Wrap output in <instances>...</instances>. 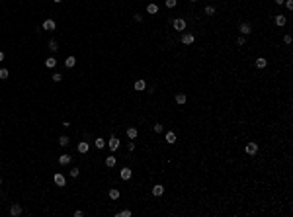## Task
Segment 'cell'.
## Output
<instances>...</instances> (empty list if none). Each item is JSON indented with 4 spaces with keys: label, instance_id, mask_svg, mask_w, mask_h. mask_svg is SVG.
I'll return each mask as SVG.
<instances>
[{
    "label": "cell",
    "instance_id": "1",
    "mask_svg": "<svg viewBox=\"0 0 293 217\" xmlns=\"http://www.w3.org/2000/svg\"><path fill=\"white\" fill-rule=\"evenodd\" d=\"M244 151H246V155H250V157H254L256 153H258V145L254 143V141H250V143L244 147Z\"/></svg>",
    "mask_w": 293,
    "mask_h": 217
},
{
    "label": "cell",
    "instance_id": "2",
    "mask_svg": "<svg viewBox=\"0 0 293 217\" xmlns=\"http://www.w3.org/2000/svg\"><path fill=\"white\" fill-rule=\"evenodd\" d=\"M172 26H174L176 32H184L186 29V20H182V18H178V20L172 22Z\"/></svg>",
    "mask_w": 293,
    "mask_h": 217
},
{
    "label": "cell",
    "instance_id": "3",
    "mask_svg": "<svg viewBox=\"0 0 293 217\" xmlns=\"http://www.w3.org/2000/svg\"><path fill=\"white\" fill-rule=\"evenodd\" d=\"M53 180H55V184L57 186H61V188H65V184H66V178L61 174V172H57L55 176H53Z\"/></svg>",
    "mask_w": 293,
    "mask_h": 217
},
{
    "label": "cell",
    "instance_id": "4",
    "mask_svg": "<svg viewBox=\"0 0 293 217\" xmlns=\"http://www.w3.org/2000/svg\"><path fill=\"white\" fill-rule=\"evenodd\" d=\"M194 41H195V37L192 35V33H184V35H182V43H184V45H192Z\"/></svg>",
    "mask_w": 293,
    "mask_h": 217
},
{
    "label": "cell",
    "instance_id": "5",
    "mask_svg": "<svg viewBox=\"0 0 293 217\" xmlns=\"http://www.w3.org/2000/svg\"><path fill=\"white\" fill-rule=\"evenodd\" d=\"M238 32H241L242 35H248V33L252 32V26H250V24H246V22H244V24H241V27H238Z\"/></svg>",
    "mask_w": 293,
    "mask_h": 217
},
{
    "label": "cell",
    "instance_id": "6",
    "mask_svg": "<svg viewBox=\"0 0 293 217\" xmlns=\"http://www.w3.org/2000/svg\"><path fill=\"white\" fill-rule=\"evenodd\" d=\"M117 147H119V139L115 135H111L110 137V151H117Z\"/></svg>",
    "mask_w": 293,
    "mask_h": 217
},
{
    "label": "cell",
    "instance_id": "7",
    "mask_svg": "<svg viewBox=\"0 0 293 217\" xmlns=\"http://www.w3.org/2000/svg\"><path fill=\"white\" fill-rule=\"evenodd\" d=\"M145 88H147V82H145L143 78H139V80H135V90H137V92H143Z\"/></svg>",
    "mask_w": 293,
    "mask_h": 217
},
{
    "label": "cell",
    "instance_id": "8",
    "mask_svg": "<svg viewBox=\"0 0 293 217\" xmlns=\"http://www.w3.org/2000/svg\"><path fill=\"white\" fill-rule=\"evenodd\" d=\"M131 174H133V172H131V168H127V166H125V168H121V172H119L121 180H129V178H131Z\"/></svg>",
    "mask_w": 293,
    "mask_h": 217
},
{
    "label": "cell",
    "instance_id": "9",
    "mask_svg": "<svg viewBox=\"0 0 293 217\" xmlns=\"http://www.w3.org/2000/svg\"><path fill=\"white\" fill-rule=\"evenodd\" d=\"M20 213H22V205H20V204H14L12 207H10V215H14V217H18Z\"/></svg>",
    "mask_w": 293,
    "mask_h": 217
},
{
    "label": "cell",
    "instance_id": "10",
    "mask_svg": "<svg viewBox=\"0 0 293 217\" xmlns=\"http://www.w3.org/2000/svg\"><path fill=\"white\" fill-rule=\"evenodd\" d=\"M55 27H57V26H55V22H53V20H45V22H43V29H47V32H53Z\"/></svg>",
    "mask_w": 293,
    "mask_h": 217
},
{
    "label": "cell",
    "instance_id": "11",
    "mask_svg": "<svg viewBox=\"0 0 293 217\" xmlns=\"http://www.w3.org/2000/svg\"><path fill=\"white\" fill-rule=\"evenodd\" d=\"M88 149H90V145L86 143V141H80V143H78V153L84 155V153H88Z\"/></svg>",
    "mask_w": 293,
    "mask_h": 217
},
{
    "label": "cell",
    "instance_id": "12",
    "mask_svg": "<svg viewBox=\"0 0 293 217\" xmlns=\"http://www.w3.org/2000/svg\"><path fill=\"white\" fill-rule=\"evenodd\" d=\"M254 65L258 66V69H266V65H268V61L264 59V57H258V59H256V63H254Z\"/></svg>",
    "mask_w": 293,
    "mask_h": 217
},
{
    "label": "cell",
    "instance_id": "13",
    "mask_svg": "<svg viewBox=\"0 0 293 217\" xmlns=\"http://www.w3.org/2000/svg\"><path fill=\"white\" fill-rule=\"evenodd\" d=\"M74 65H76V59H74L72 55H71V57H66V61H65V66H66V69H72Z\"/></svg>",
    "mask_w": 293,
    "mask_h": 217
},
{
    "label": "cell",
    "instance_id": "14",
    "mask_svg": "<svg viewBox=\"0 0 293 217\" xmlns=\"http://www.w3.org/2000/svg\"><path fill=\"white\" fill-rule=\"evenodd\" d=\"M166 143H170V145L176 143V133H174V131H168V133H166Z\"/></svg>",
    "mask_w": 293,
    "mask_h": 217
},
{
    "label": "cell",
    "instance_id": "15",
    "mask_svg": "<svg viewBox=\"0 0 293 217\" xmlns=\"http://www.w3.org/2000/svg\"><path fill=\"white\" fill-rule=\"evenodd\" d=\"M162 192H164V186L156 184L155 188H152V196H162Z\"/></svg>",
    "mask_w": 293,
    "mask_h": 217
},
{
    "label": "cell",
    "instance_id": "16",
    "mask_svg": "<svg viewBox=\"0 0 293 217\" xmlns=\"http://www.w3.org/2000/svg\"><path fill=\"white\" fill-rule=\"evenodd\" d=\"M55 65H57V59H55V57H49V59L45 61V66H47V69H55Z\"/></svg>",
    "mask_w": 293,
    "mask_h": 217
},
{
    "label": "cell",
    "instance_id": "17",
    "mask_svg": "<svg viewBox=\"0 0 293 217\" xmlns=\"http://www.w3.org/2000/svg\"><path fill=\"white\" fill-rule=\"evenodd\" d=\"M285 22H287V18L285 16H276V26H285Z\"/></svg>",
    "mask_w": 293,
    "mask_h": 217
},
{
    "label": "cell",
    "instance_id": "18",
    "mask_svg": "<svg viewBox=\"0 0 293 217\" xmlns=\"http://www.w3.org/2000/svg\"><path fill=\"white\" fill-rule=\"evenodd\" d=\"M94 145H96V149H104V147H106V139L98 137L96 141H94Z\"/></svg>",
    "mask_w": 293,
    "mask_h": 217
},
{
    "label": "cell",
    "instance_id": "19",
    "mask_svg": "<svg viewBox=\"0 0 293 217\" xmlns=\"http://www.w3.org/2000/svg\"><path fill=\"white\" fill-rule=\"evenodd\" d=\"M176 102H178V104H186V102H188V96H186V94H176Z\"/></svg>",
    "mask_w": 293,
    "mask_h": 217
},
{
    "label": "cell",
    "instance_id": "20",
    "mask_svg": "<svg viewBox=\"0 0 293 217\" xmlns=\"http://www.w3.org/2000/svg\"><path fill=\"white\" fill-rule=\"evenodd\" d=\"M69 162H71V157H69V155H61V157H59V164H69Z\"/></svg>",
    "mask_w": 293,
    "mask_h": 217
},
{
    "label": "cell",
    "instance_id": "21",
    "mask_svg": "<svg viewBox=\"0 0 293 217\" xmlns=\"http://www.w3.org/2000/svg\"><path fill=\"white\" fill-rule=\"evenodd\" d=\"M147 12H149V14H158V6H156V4H152V2H150L149 6H147Z\"/></svg>",
    "mask_w": 293,
    "mask_h": 217
},
{
    "label": "cell",
    "instance_id": "22",
    "mask_svg": "<svg viewBox=\"0 0 293 217\" xmlns=\"http://www.w3.org/2000/svg\"><path fill=\"white\" fill-rule=\"evenodd\" d=\"M119 197V190L117 188H110V200H117Z\"/></svg>",
    "mask_w": 293,
    "mask_h": 217
},
{
    "label": "cell",
    "instance_id": "23",
    "mask_svg": "<svg viewBox=\"0 0 293 217\" xmlns=\"http://www.w3.org/2000/svg\"><path fill=\"white\" fill-rule=\"evenodd\" d=\"M106 166H108V168L115 166V157H106Z\"/></svg>",
    "mask_w": 293,
    "mask_h": 217
},
{
    "label": "cell",
    "instance_id": "24",
    "mask_svg": "<svg viewBox=\"0 0 293 217\" xmlns=\"http://www.w3.org/2000/svg\"><path fill=\"white\" fill-rule=\"evenodd\" d=\"M127 137H129V139H135L137 137V129H135V127H129V129H127Z\"/></svg>",
    "mask_w": 293,
    "mask_h": 217
},
{
    "label": "cell",
    "instance_id": "25",
    "mask_svg": "<svg viewBox=\"0 0 293 217\" xmlns=\"http://www.w3.org/2000/svg\"><path fill=\"white\" fill-rule=\"evenodd\" d=\"M59 143H61V147H66V145H69V143H71V139H69V137H66V135H63V137H61V139H59Z\"/></svg>",
    "mask_w": 293,
    "mask_h": 217
},
{
    "label": "cell",
    "instance_id": "26",
    "mask_svg": "<svg viewBox=\"0 0 293 217\" xmlns=\"http://www.w3.org/2000/svg\"><path fill=\"white\" fill-rule=\"evenodd\" d=\"M8 74H10V72H8V69H0V78H2V80H6Z\"/></svg>",
    "mask_w": 293,
    "mask_h": 217
},
{
    "label": "cell",
    "instance_id": "27",
    "mask_svg": "<svg viewBox=\"0 0 293 217\" xmlns=\"http://www.w3.org/2000/svg\"><path fill=\"white\" fill-rule=\"evenodd\" d=\"M49 49H51V51H57V49H59V47H57V41H55V39L49 41Z\"/></svg>",
    "mask_w": 293,
    "mask_h": 217
},
{
    "label": "cell",
    "instance_id": "28",
    "mask_svg": "<svg viewBox=\"0 0 293 217\" xmlns=\"http://www.w3.org/2000/svg\"><path fill=\"white\" fill-rule=\"evenodd\" d=\"M117 215H119V217H131V211H129V209H125V211H119Z\"/></svg>",
    "mask_w": 293,
    "mask_h": 217
},
{
    "label": "cell",
    "instance_id": "29",
    "mask_svg": "<svg viewBox=\"0 0 293 217\" xmlns=\"http://www.w3.org/2000/svg\"><path fill=\"white\" fill-rule=\"evenodd\" d=\"M205 14H207V16H213V14H215V8H213V6H207V8H205Z\"/></svg>",
    "mask_w": 293,
    "mask_h": 217
},
{
    "label": "cell",
    "instance_id": "30",
    "mask_svg": "<svg viewBox=\"0 0 293 217\" xmlns=\"http://www.w3.org/2000/svg\"><path fill=\"white\" fill-rule=\"evenodd\" d=\"M78 174H80V170H78V168H71V176H72V178H78Z\"/></svg>",
    "mask_w": 293,
    "mask_h": 217
},
{
    "label": "cell",
    "instance_id": "31",
    "mask_svg": "<svg viewBox=\"0 0 293 217\" xmlns=\"http://www.w3.org/2000/svg\"><path fill=\"white\" fill-rule=\"evenodd\" d=\"M53 80H55V82H61V80H63V74L55 72V74H53Z\"/></svg>",
    "mask_w": 293,
    "mask_h": 217
},
{
    "label": "cell",
    "instance_id": "32",
    "mask_svg": "<svg viewBox=\"0 0 293 217\" xmlns=\"http://www.w3.org/2000/svg\"><path fill=\"white\" fill-rule=\"evenodd\" d=\"M176 4H178V0H166V6L168 8H174Z\"/></svg>",
    "mask_w": 293,
    "mask_h": 217
},
{
    "label": "cell",
    "instance_id": "33",
    "mask_svg": "<svg viewBox=\"0 0 293 217\" xmlns=\"http://www.w3.org/2000/svg\"><path fill=\"white\" fill-rule=\"evenodd\" d=\"M283 43L289 45V43H291V35H285V37H283Z\"/></svg>",
    "mask_w": 293,
    "mask_h": 217
},
{
    "label": "cell",
    "instance_id": "34",
    "mask_svg": "<svg viewBox=\"0 0 293 217\" xmlns=\"http://www.w3.org/2000/svg\"><path fill=\"white\" fill-rule=\"evenodd\" d=\"M244 43H246L244 37H238V39H236V45H244Z\"/></svg>",
    "mask_w": 293,
    "mask_h": 217
},
{
    "label": "cell",
    "instance_id": "35",
    "mask_svg": "<svg viewBox=\"0 0 293 217\" xmlns=\"http://www.w3.org/2000/svg\"><path fill=\"white\" fill-rule=\"evenodd\" d=\"M160 131H162V125L156 123V125H155V133H160Z\"/></svg>",
    "mask_w": 293,
    "mask_h": 217
},
{
    "label": "cell",
    "instance_id": "36",
    "mask_svg": "<svg viewBox=\"0 0 293 217\" xmlns=\"http://www.w3.org/2000/svg\"><path fill=\"white\" fill-rule=\"evenodd\" d=\"M283 4H285V6L289 8V10H293V2H291V0H285V2H283Z\"/></svg>",
    "mask_w": 293,
    "mask_h": 217
},
{
    "label": "cell",
    "instance_id": "37",
    "mask_svg": "<svg viewBox=\"0 0 293 217\" xmlns=\"http://www.w3.org/2000/svg\"><path fill=\"white\" fill-rule=\"evenodd\" d=\"M133 20H135V22H141L143 18H141V14H135V16H133Z\"/></svg>",
    "mask_w": 293,
    "mask_h": 217
},
{
    "label": "cell",
    "instance_id": "38",
    "mask_svg": "<svg viewBox=\"0 0 293 217\" xmlns=\"http://www.w3.org/2000/svg\"><path fill=\"white\" fill-rule=\"evenodd\" d=\"M82 215H84V213H82L80 209H76V211H74V217H82Z\"/></svg>",
    "mask_w": 293,
    "mask_h": 217
},
{
    "label": "cell",
    "instance_id": "39",
    "mask_svg": "<svg viewBox=\"0 0 293 217\" xmlns=\"http://www.w3.org/2000/svg\"><path fill=\"white\" fill-rule=\"evenodd\" d=\"M273 2H276V4H283L285 0H273Z\"/></svg>",
    "mask_w": 293,
    "mask_h": 217
},
{
    "label": "cell",
    "instance_id": "40",
    "mask_svg": "<svg viewBox=\"0 0 293 217\" xmlns=\"http://www.w3.org/2000/svg\"><path fill=\"white\" fill-rule=\"evenodd\" d=\"M2 61H4V53L0 51V63H2Z\"/></svg>",
    "mask_w": 293,
    "mask_h": 217
},
{
    "label": "cell",
    "instance_id": "41",
    "mask_svg": "<svg viewBox=\"0 0 293 217\" xmlns=\"http://www.w3.org/2000/svg\"><path fill=\"white\" fill-rule=\"evenodd\" d=\"M53 2H63V0H53Z\"/></svg>",
    "mask_w": 293,
    "mask_h": 217
},
{
    "label": "cell",
    "instance_id": "42",
    "mask_svg": "<svg viewBox=\"0 0 293 217\" xmlns=\"http://www.w3.org/2000/svg\"><path fill=\"white\" fill-rule=\"evenodd\" d=\"M190 2H197V0H190Z\"/></svg>",
    "mask_w": 293,
    "mask_h": 217
},
{
    "label": "cell",
    "instance_id": "43",
    "mask_svg": "<svg viewBox=\"0 0 293 217\" xmlns=\"http://www.w3.org/2000/svg\"><path fill=\"white\" fill-rule=\"evenodd\" d=\"M0 182H2V180H0Z\"/></svg>",
    "mask_w": 293,
    "mask_h": 217
}]
</instances>
